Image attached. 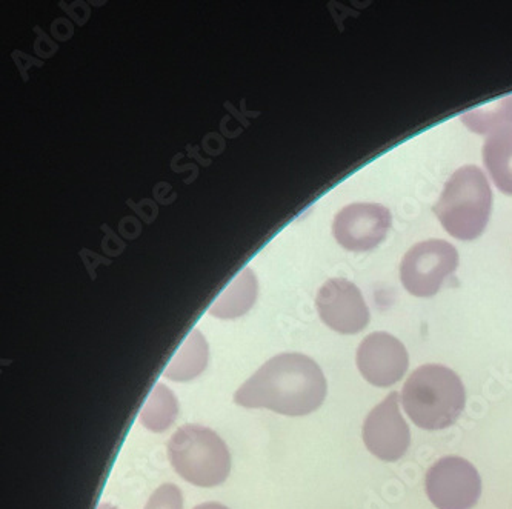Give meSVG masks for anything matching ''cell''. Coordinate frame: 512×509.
Returning a JSON list of instances; mask_svg holds the SVG:
<instances>
[{
  "label": "cell",
  "instance_id": "6da1fadb",
  "mask_svg": "<svg viewBox=\"0 0 512 509\" xmlns=\"http://www.w3.org/2000/svg\"><path fill=\"white\" fill-rule=\"evenodd\" d=\"M326 391L323 371L311 357L283 353L260 366L236 391L234 402L243 408L300 417L319 410Z\"/></svg>",
  "mask_w": 512,
  "mask_h": 509
},
{
  "label": "cell",
  "instance_id": "7a4b0ae2",
  "mask_svg": "<svg viewBox=\"0 0 512 509\" xmlns=\"http://www.w3.org/2000/svg\"><path fill=\"white\" fill-rule=\"evenodd\" d=\"M403 410L422 430L439 431L453 426L462 416L466 391L460 377L443 365L420 366L406 380Z\"/></svg>",
  "mask_w": 512,
  "mask_h": 509
},
{
  "label": "cell",
  "instance_id": "3957f363",
  "mask_svg": "<svg viewBox=\"0 0 512 509\" xmlns=\"http://www.w3.org/2000/svg\"><path fill=\"white\" fill-rule=\"evenodd\" d=\"M493 211V191L476 165L459 168L446 182L434 213L449 236L476 240L488 227Z\"/></svg>",
  "mask_w": 512,
  "mask_h": 509
},
{
  "label": "cell",
  "instance_id": "277c9868",
  "mask_svg": "<svg viewBox=\"0 0 512 509\" xmlns=\"http://www.w3.org/2000/svg\"><path fill=\"white\" fill-rule=\"evenodd\" d=\"M168 456L176 473L196 486L222 485L230 474V451L207 426H180L168 442Z\"/></svg>",
  "mask_w": 512,
  "mask_h": 509
},
{
  "label": "cell",
  "instance_id": "5b68a950",
  "mask_svg": "<svg viewBox=\"0 0 512 509\" xmlns=\"http://www.w3.org/2000/svg\"><path fill=\"white\" fill-rule=\"evenodd\" d=\"M459 267V251L442 239H429L409 248L400 263V280L409 294L433 297Z\"/></svg>",
  "mask_w": 512,
  "mask_h": 509
},
{
  "label": "cell",
  "instance_id": "8992f818",
  "mask_svg": "<svg viewBox=\"0 0 512 509\" xmlns=\"http://www.w3.org/2000/svg\"><path fill=\"white\" fill-rule=\"evenodd\" d=\"M426 494L439 509H473L482 496L476 466L462 457H443L426 474Z\"/></svg>",
  "mask_w": 512,
  "mask_h": 509
},
{
  "label": "cell",
  "instance_id": "52a82bcc",
  "mask_svg": "<svg viewBox=\"0 0 512 509\" xmlns=\"http://www.w3.org/2000/svg\"><path fill=\"white\" fill-rule=\"evenodd\" d=\"M391 223V211L380 203H351L334 217L333 234L345 250L366 253L385 240Z\"/></svg>",
  "mask_w": 512,
  "mask_h": 509
},
{
  "label": "cell",
  "instance_id": "ba28073f",
  "mask_svg": "<svg viewBox=\"0 0 512 509\" xmlns=\"http://www.w3.org/2000/svg\"><path fill=\"white\" fill-rule=\"evenodd\" d=\"M320 319L339 334H357L370 323V308L362 291L350 280L334 277L326 280L316 297Z\"/></svg>",
  "mask_w": 512,
  "mask_h": 509
},
{
  "label": "cell",
  "instance_id": "9c48e42d",
  "mask_svg": "<svg viewBox=\"0 0 512 509\" xmlns=\"http://www.w3.org/2000/svg\"><path fill=\"white\" fill-rule=\"evenodd\" d=\"M363 442L377 459L397 462L411 445V431L400 414L399 393L389 394L363 423Z\"/></svg>",
  "mask_w": 512,
  "mask_h": 509
},
{
  "label": "cell",
  "instance_id": "30bf717a",
  "mask_svg": "<svg viewBox=\"0 0 512 509\" xmlns=\"http://www.w3.org/2000/svg\"><path fill=\"white\" fill-rule=\"evenodd\" d=\"M409 357L405 345L388 333L365 337L357 350V366L363 379L379 388L396 385L408 371Z\"/></svg>",
  "mask_w": 512,
  "mask_h": 509
},
{
  "label": "cell",
  "instance_id": "8fae6325",
  "mask_svg": "<svg viewBox=\"0 0 512 509\" xmlns=\"http://www.w3.org/2000/svg\"><path fill=\"white\" fill-rule=\"evenodd\" d=\"M482 154L483 164L496 187L512 196V130L489 134Z\"/></svg>",
  "mask_w": 512,
  "mask_h": 509
},
{
  "label": "cell",
  "instance_id": "7c38bea8",
  "mask_svg": "<svg viewBox=\"0 0 512 509\" xmlns=\"http://www.w3.org/2000/svg\"><path fill=\"white\" fill-rule=\"evenodd\" d=\"M257 297V280L250 268H245L225 293L211 305L210 313L220 319L243 316L253 307Z\"/></svg>",
  "mask_w": 512,
  "mask_h": 509
},
{
  "label": "cell",
  "instance_id": "4fadbf2b",
  "mask_svg": "<svg viewBox=\"0 0 512 509\" xmlns=\"http://www.w3.org/2000/svg\"><path fill=\"white\" fill-rule=\"evenodd\" d=\"M208 363V343L205 337L194 330L177 350L165 368L163 376L177 382H188L203 373Z\"/></svg>",
  "mask_w": 512,
  "mask_h": 509
},
{
  "label": "cell",
  "instance_id": "5bb4252c",
  "mask_svg": "<svg viewBox=\"0 0 512 509\" xmlns=\"http://www.w3.org/2000/svg\"><path fill=\"white\" fill-rule=\"evenodd\" d=\"M179 414V403L173 391L165 385L153 388L140 411V422L153 433L168 430Z\"/></svg>",
  "mask_w": 512,
  "mask_h": 509
},
{
  "label": "cell",
  "instance_id": "9a60e30c",
  "mask_svg": "<svg viewBox=\"0 0 512 509\" xmlns=\"http://www.w3.org/2000/svg\"><path fill=\"white\" fill-rule=\"evenodd\" d=\"M462 122L477 134H493L497 131L512 130V96L505 97L497 104L486 108L466 111Z\"/></svg>",
  "mask_w": 512,
  "mask_h": 509
},
{
  "label": "cell",
  "instance_id": "2e32d148",
  "mask_svg": "<svg viewBox=\"0 0 512 509\" xmlns=\"http://www.w3.org/2000/svg\"><path fill=\"white\" fill-rule=\"evenodd\" d=\"M183 499L182 493L176 485L171 483H165V485L159 486L153 494H151L150 500H148L145 509H182Z\"/></svg>",
  "mask_w": 512,
  "mask_h": 509
},
{
  "label": "cell",
  "instance_id": "e0dca14e",
  "mask_svg": "<svg viewBox=\"0 0 512 509\" xmlns=\"http://www.w3.org/2000/svg\"><path fill=\"white\" fill-rule=\"evenodd\" d=\"M194 509H228L227 506L220 505L216 502L202 503V505L196 506Z\"/></svg>",
  "mask_w": 512,
  "mask_h": 509
},
{
  "label": "cell",
  "instance_id": "ac0fdd59",
  "mask_svg": "<svg viewBox=\"0 0 512 509\" xmlns=\"http://www.w3.org/2000/svg\"><path fill=\"white\" fill-rule=\"evenodd\" d=\"M97 509H116L114 506L108 505V503H104V505H100Z\"/></svg>",
  "mask_w": 512,
  "mask_h": 509
}]
</instances>
